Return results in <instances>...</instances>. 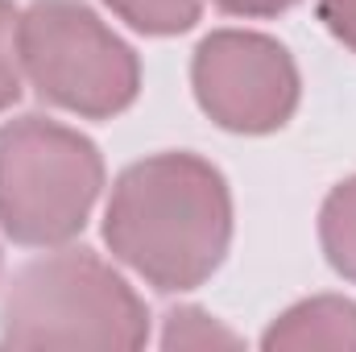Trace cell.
<instances>
[{
	"instance_id": "1",
	"label": "cell",
	"mask_w": 356,
	"mask_h": 352,
	"mask_svg": "<svg viewBox=\"0 0 356 352\" xmlns=\"http://www.w3.org/2000/svg\"><path fill=\"white\" fill-rule=\"evenodd\" d=\"M104 241L154 290H195L220 269L232 241L228 182L195 154L133 162L112 186Z\"/></svg>"
},
{
	"instance_id": "2",
	"label": "cell",
	"mask_w": 356,
	"mask_h": 352,
	"mask_svg": "<svg viewBox=\"0 0 356 352\" xmlns=\"http://www.w3.org/2000/svg\"><path fill=\"white\" fill-rule=\"evenodd\" d=\"M145 340V303L91 249H63L21 265L0 303V349L133 352Z\"/></svg>"
},
{
	"instance_id": "3",
	"label": "cell",
	"mask_w": 356,
	"mask_h": 352,
	"mask_svg": "<svg viewBox=\"0 0 356 352\" xmlns=\"http://www.w3.org/2000/svg\"><path fill=\"white\" fill-rule=\"evenodd\" d=\"M104 186V158L83 133L21 116L0 125V228L17 245L50 249L83 232Z\"/></svg>"
},
{
	"instance_id": "4",
	"label": "cell",
	"mask_w": 356,
	"mask_h": 352,
	"mask_svg": "<svg viewBox=\"0 0 356 352\" xmlns=\"http://www.w3.org/2000/svg\"><path fill=\"white\" fill-rule=\"evenodd\" d=\"M21 67L46 104L88 120L124 112L141 91L137 54L79 0H33L21 13Z\"/></svg>"
},
{
	"instance_id": "5",
	"label": "cell",
	"mask_w": 356,
	"mask_h": 352,
	"mask_svg": "<svg viewBox=\"0 0 356 352\" xmlns=\"http://www.w3.org/2000/svg\"><path fill=\"white\" fill-rule=\"evenodd\" d=\"M199 108L228 133L261 137L298 108V67L282 42L249 29H220L199 42L191 63Z\"/></svg>"
},
{
	"instance_id": "6",
	"label": "cell",
	"mask_w": 356,
	"mask_h": 352,
	"mask_svg": "<svg viewBox=\"0 0 356 352\" xmlns=\"http://www.w3.org/2000/svg\"><path fill=\"white\" fill-rule=\"evenodd\" d=\"M266 352H356V303L323 294L290 307L261 340Z\"/></svg>"
},
{
	"instance_id": "7",
	"label": "cell",
	"mask_w": 356,
	"mask_h": 352,
	"mask_svg": "<svg viewBox=\"0 0 356 352\" xmlns=\"http://www.w3.org/2000/svg\"><path fill=\"white\" fill-rule=\"evenodd\" d=\"M319 241H323V253H327L332 269L340 278L356 282V178H344L323 199Z\"/></svg>"
},
{
	"instance_id": "8",
	"label": "cell",
	"mask_w": 356,
	"mask_h": 352,
	"mask_svg": "<svg viewBox=\"0 0 356 352\" xmlns=\"http://www.w3.org/2000/svg\"><path fill=\"white\" fill-rule=\"evenodd\" d=\"M104 4L120 21H129L137 33H149V38L186 33L203 13V0H104Z\"/></svg>"
},
{
	"instance_id": "9",
	"label": "cell",
	"mask_w": 356,
	"mask_h": 352,
	"mask_svg": "<svg viewBox=\"0 0 356 352\" xmlns=\"http://www.w3.org/2000/svg\"><path fill=\"white\" fill-rule=\"evenodd\" d=\"M241 340L220 328L207 311L199 307H178L166 315V336H162V349H236Z\"/></svg>"
},
{
	"instance_id": "10",
	"label": "cell",
	"mask_w": 356,
	"mask_h": 352,
	"mask_svg": "<svg viewBox=\"0 0 356 352\" xmlns=\"http://www.w3.org/2000/svg\"><path fill=\"white\" fill-rule=\"evenodd\" d=\"M21 13L0 0V112L21 95Z\"/></svg>"
},
{
	"instance_id": "11",
	"label": "cell",
	"mask_w": 356,
	"mask_h": 352,
	"mask_svg": "<svg viewBox=\"0 0 356 352\" xmlns=\"http://www.w3.org/2000/svg\"><path fill=\"white\" fill-rule=\"evenodd\" d=\"M319 21L336 42L356 50V0H319Z\"/></svg>"
},
{
	"instance_id": "12",
	"label": "cell",
	"mask_w": 356,
	"mask_h": 352,
	"mask_svg": "<svg viewBox=\"0 0 356 352\" xmlns=\"http://www.w3.org/2000/svg\"><path fill=\"white\" fill-rule=\"evenodd\" d=\"M211 4L232 17H277V13L294 8L298 0H211Z\"/></svg>"
}]
</instances>
